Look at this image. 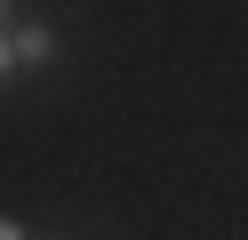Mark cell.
Instances as JSON below:
<instances>
[{
	"instance_id": "277c9868",
	"label": "cell",
	"mask_w": 248,
	"mask_h": 240,
	"mask_svg": "<svg viewBox=\"0 0 248 240\" xmlns=\"http://www.w3.org/2000/svg\"><path fill=\"white\" fill-rule=\"evenodd\" d=\"M8 24H16V0H0V32H8Z\"/></svg>"
},
{
	"instance_id": "3957f363",
	"label": "cell",
	"mask_w": 248,
	"mask_h": 240,
	"mask_svg": "<svg viewBox=\"0 0 248 240\" xmlns=\"http://www.w3.org/2000/svg\"><path fill=\"white\" fill-rule=\"evenodd\" d=\"M0 240H24V224H16V216H0Z\"/></svg>"
},
{
	"instance_id": "7a4b0ae2",
	"label": "cell",
	"mask_w": 248,
	"mask_h": 240,
	"mask_svg": "<svg viewBox=\"0 0 248 240\" xmlns=\"http://www.w3.org/2000/svg\"><path fill=\"white\" fill-rule=\"evenodd\" d=\"M8 32H16V24H8ZM8 32H0V80L16 72V40H8Z\"/></svg>"
},
{
	"instance_id": "6da1fadb",
	"label": "cell",
	"mask_w": 248,
	"mask_h": 240,
	"mask_svg": "<svg viewBox=\"0 0 248 240\" xmlns=\"http://www.w3.org/2000/svg\"><path fill=\"white\" fill-rule=\"evenodd\" d=\"M16 72H40V64H56V24H40V16H16Z\"/></svg>"
}]
</instances>
